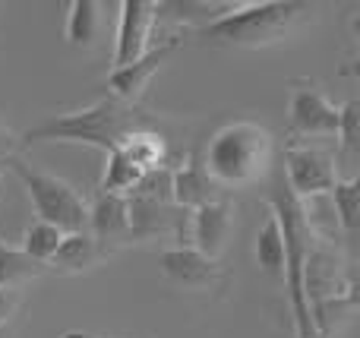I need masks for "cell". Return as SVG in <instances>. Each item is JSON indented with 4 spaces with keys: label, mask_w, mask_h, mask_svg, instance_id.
Listing matches in <instances>:
<instances>
[{
    "label": "cell",
    "mask_w": 360,
    "mask_h": 338,
    "mask_svg": "<svg viewBox=\"0 0 360 338\" xmlns=\"http://www.w3.org/2000/svg\"><path fill=\"white\" fill-rule=\"evenodd\" d=\"M162 114L146 111L143 105H124L117 98H98L95 105L79 108V111H67L60 117H48L29 133L19 136V145L29 149L35 143H79L95 145L108 155V152L120 149L133 133L139 130H158Z\"/></svg>",
    "instance_id": "obj_1"
},
{
    "label": "cell",
    "mask_w": 360,
    "mask_h": 338,
    "mask_svg": "<svg viewBox=\"0 0 360 338\" xmlns=\"http://www.w3.org/2000/svg\"><path fill=\"white\" fill-rule=\"evenodd\" d=\"M313 13L316 6L300 4V0H250V4L221 6V13H215L205 25H199L193 38L218 44V48L256 51L285 41Z\"/></svg>",
    "instance_id": "obj_2"
},
{
    "label": "cell",
    "mask_w": 360,
    "mask_h": 338,
    "mask_svg": "<svg viewBox=\"0 0 360 338\" xmlns=\"http://www.w3.org/2000/svg\"><path fill=\"white\" fill-rule=\"evenodd\" d=\"M269 212L278 219L281 228V244H285V288L288 301H291L294 326L297 338H319L313 329V313H310V297H307V259H310L313 247H316V228L300 200L288 190L285 174H269V193L262 196Z\"/></svg>",
    "instance_id": "obj_3"
},
{
    "label": "cell",
    "mask_w": 360,
    "mask_h": 338,
    "mask_svg": "<svg viewBox=\"0 0 360 338\" xmlns=\"http://www.w3.org/2000/svg\"><path fill=\"white\" fill-rule=\"evenodd\" d=\"M275 139L256 120H231L205 143L202 168L221 190H243L269 181L275 171Z\"/></svg>",
    "instance_id": "obj_4"
},
{
    "label": "cell",
    "mask_w": 360,
    "mask_h": 338,
    "mask_svg": "<svg viewBox=\"0 0 360 338\" xmlns=\"http://www.w3.org/2000/svg\"><path fill=\"white\" fill-rule=\"evenodd\" d=\"M10 171L22 181L25 193L35 209V221L54 225L63 234H76L89 228V200L73 187L70 181L57 174H44V171L32 168L25 158H10ZM4 164V168H6Z\"/></svg>",
    "instance_id": "obj_5"
},
{
    "label": "cell",
    "mask_w": 360,
    "mask_h": 338,
    "mask_svg": "<svg viewBox=\"0 0 360 338\" xmlns=\"http://www.w3.org/2000/svg\"><path fill=\"white\" fill-rule=\"evenodd\" d=\"M338 133V105L326 95L316 79H291L288 98V136L300 139H332Z\"/></svg>",
    "instance_id": "obj_6"
},
{
    "label": "cell",
    "mask_w": 360,
    "mask_h": 338,
    "mask_svg": "<svg viewBox=\"0 0 360 338\" xmlns=\"http://www.w3.org/2000/svg\"><path fill=\"white\" fill-rule=\"evenodd\" d=\"M285 183L288 190L294 193V200L307 202V200H319L326 196L338 174V162H335V152L329 149H319V145L310 143H288L285 145Z\"/></svg>",
    "instance_id": "obj_7"
},
{
    "label": "cell",
    "mask_w": 360,
    "mask_h": 338,
    "mask_svg": "<svg viewBox=\"0 0 360 338\" xmlns=\"http://www.w3.org/2000/svg\"><path fill=\"white\" fill-rule=\"evenodd\" d=\"M158 266H162V275L186 294H224L231 285V275L221 266V259H209L184 244L158 253Z\"/></svg>",
    "instance_id": "obj_8"
},
{
    "label": "cell",
    "mask_w": 360,
    "mask_h": 338,
    "mask_svg": "<svg viewBox=\"0 0 360 338\" xmlns=\"http://www.w3.org/2000/svg\"><path fill=\"white\" fill-rule=\"evenodd\" d=\"M158 13H162V4H152V0H124L120 4L117 41H114V57H111L114 70L136 63L152 48L149 38L158 22Z\"/></svg>",
    "instance_id": "obj_9"
},
{
    "label": "cell",
    "mask_w": 360,
    "mask_h": 338,
    "mask_svg": "<svg viewBox=\"0 0 360 338\" xmlns=\"http://www.w3.org/2000/svg\"><path fill=\"white\" fill-rule=\"evenodd\" d=\"M184 44L180 35H171L165 41H158L155 48H149L136 63L130 67H120L108 73V89H111V98L124 101V105H143V95L149 89V82L155 79V73L177 54V48Z\"/></svg>",
    "instance_id": "obj_10"
},
{
    "label": "cell",
    "mask_w": 360,
    "mask_h": 338,
    "mask_svg": "<svg viewBox=\"0 0 360 338\" xmlns=\"http://www.w3.org/2000/svg\"><path fill=\"white\" fill-rule=\"evenodd\" d=\"M89 234L92 240L101 247L105 256L124 250L133 244V228H130V202L127 196H114V193H101L95 196V202L89 206Z\"/></svg>",
    "instance_id": "obj_11"
},
{
    "label": "cell",
    "mask_w": 360,
    "mask_h": 338,
    "mask_svg": "<svg viewBox=\"0 0 360 338\" xmlns=\"http://www.w3.org/2000/svg\"><path fill=\"white\" fill-rule=\"evenodd\" d=\"M234 225H237V206L231 200H218L202 209H193L190 225H186L193 250L209 259H221L224 247H228L231 234H234Z\"/></svg>",
    "instance_id": "obj_12"
},
{
    "label": "cell",
    "mask_w": 360,
    "mask_h": 338,
    "mask_svg": "<svg viewBox=\"0 0 360 338\" xmlns=\"http://www.w3.org/2000/svg\"><path fill=\"white\" fill-rule=\"evenodd\" d=\"M218 200H224L221 187L205 174L202 155L199 152H186L184 162L171 168V202L177 209H184V212H193V209H202Z\"/></svg>",
    "instance_id": "obj_13"
},
{
    "label": "cell",
    "mask_w": 360,
    "mask_h": 338,
    "mask_svg": "<svg viewBox=\"0 0 360 338\" xmlns=\"http://www.w3.org/2000/svg\"><path fill=\"white\" fill-rule=\"evenodd\" d=\"M105 253L101 247L92 240L89 231H76V234H63L57 253L51 256V269L60 272V275H82V272H92L98 263H105Z\"/></svg>",
    "instance_id": "obj_14"
},
{
    "label": "cell",
    "mask_w": 360,
    "mask_h": 338,
    "mask_svg": "<svg viewBox=\"0 0 360 338\" xmlns=\"http://www.w3.org/2000/svg\"><path fill=\"white\" fill-rule=\"evenodd\" d=\"M101 22H105V4H98V0H73L67 6L63 38H67L70 48L92 51L101 35Z\"/></svg>",
    "instance_id": "obj_15"
},
{
    "label": "cell",
    "mask_w": 360,
    "mask_h": 338,
    "mask_svg": "<svg viewBox=\"0 0 360 338\" xmlns=\"http://www.w3.org/2000/svg\"><path fill=\"white\" fill-rule=\"evenodd\" d=\"M127 158H130L136 168H143L146 174L158 168H168V139H165L162 130H139L120 145Z\"/></svg>",
    "instance_id": "obj_16"
},
{
    "label": "cell",
    "mask_w": 360,
    "mask_h": 338,
    "mask_svg": "<svg viewBox=\"0 0 360 338\" xmlns=\"http://www.w3.org/2000/svg\"><path fill=\"white\" fill-rule=\"evenodd\" d=\"M253 256L259 272L275 278H285V244H281V228L278 219L269 212V219L262 221L259 234H256V247H253Z\"/></svg>",
    "instance_id": "obj_17"
},
{
    "label": "cell",
    "mask_w": 360,
    "mask_h": 338,
    "mask_svg": "<svg viewBox=\"0 0 360 338\" xmlns=\"http://www.w3.org/2000/svg\"><path fill=\"white\" fill-rule=\"evenodd\" d=\"M146 177L143 168L130 162L120 149L108 152V164L105 174H101V193H114V196H130L133 190L139 187V181Z\"/></svg>",
    "instance_id": "obj_18"
},
{
    "label": "cell",
    "mask_w": 360,
    "mask_h": 338,
    "mask_svg": "<svg viewBox=\"0 0 360 338\" xmlns=\"http://www.w3.org/2000/svg\"><path fill=\"white\" fill-rule=\"evenodd\" d=\"M332 193V206H335V221L348 238H354L360 225V181L357 177H338Z\"/></svg>",
    "instance_id": "obj_19"
},
{
    "label": "cell",
    "mask_w": 360,
    "mask_h": 338,
    "mask_svg": "<svg viewBox=\"0 0 360 338\" xmlns=\"http://www.w3.org/2000/svg\"><path fill=\"white\" fill-rule=\"evenodd\" d=\"M44 272V266H38L35 259H29L19 247H6L0 240V288H22L25 282L38 278Z\"/></svg>",
    "instance_id": "obj_20"
},
{
    "label": "cell",
    "mask_w": 360,
    "mask_h": 338,
    "mask_svg": "<svg viewBox=\"0 0 360 338\" xmlns=\"http://www.w3.org/2000/svg\"><path fill=\"white\" fill-rule=\"evenodd\" d=\"M338 149H335V162L348 164L354 162L357 149H360V101L348 98L345 105H338Z\"/></svg>",
    "instance_id": "obj_21"
},
{
    "label": "cell",
    "mask_w": 360,
    "mask_h": 338,
    "mask_svg": "<svg viewBox=\"0 0 360 338\" xmlns=\"http://www.w3.org/2000/svg\"><path fill=\"white\" fill-rule=\"evenodd\" d=\"M60 240H63V231H57L54 225L32 221V225L25 228V234H22V244H19V250H22L29 259H35L38 266H48L51 256L57 253V247H60Z\"/></svg>",
    "instance_id": "obj_22"
},
{
    "label": "cell",
    "mask_w": 360,
    "mask_h": 338,
    "mask_svg": "<svg viewBox=\"0 0 360 338\" xmlns=\"http://www.w3.org/2000/svg\"><path fill=\"white\" fill-rule=\"evenodd\" d=\"M19 304H22V294L16 288H0V329L19 313Z\"/></svg>",
    "instance_id": "obj_23"
},
{
    "label": "cell",
    "mask_w": 360,
    "mask_h": 338,
    "mask_svg": "<svg viewBox=\"0 0 360 338\" xmlns=\"http://www.w3.org/2000/svg\"><path fill=\"white\" fill-rule=\"evenodd\" d=\"M19 149H22V145H19V133H13L6 124H0V164L16 158Z\"/></svg>",
    "instance_id": "obj_24"
},
{
    "label": "cell",
    "mask_w": 360,
    "mask_h": 338,
    "mask_svg": "<svg viewBox=\"0 0 360 338\" xmlns=\"http://www.w3.org/2000/svg\"><path fill=\"white\" fill-rule=\"evenodd\" d=\"M60 338H108V335H92V332H63Z\"/></svg>",
    "instance_id": "obj_25"
},
{
    "label": "cell",
    "mask_w": 360,
    "mask_h": 338,
    "mask_svg": "<svg viewBox=\"0 0 360 338\" xmlns=\"http://www.w3.org/2000/svg\"><path fill=\"white\" fill-rule=\"evenodd\" d=\"M4 171H6V168H4V164H0V181H4Z\"/></svg>",
    "instance_id": "obj_26"
}]
</instances>
